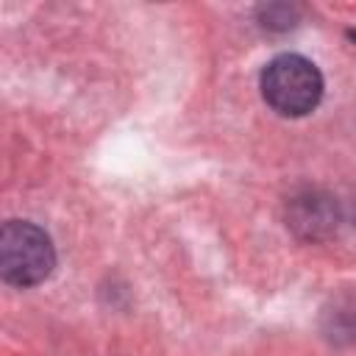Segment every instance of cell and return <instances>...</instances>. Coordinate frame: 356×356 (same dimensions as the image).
<instances>
[{"label": "cell", "instance_id": "obj_1", "mask_svg": "<svg viewBox=\"0 0 356 356\" xmlns=\"http://www.w3.org/2000/svg\"><path fill=\"white\" fill-rule=\"evenodd\" d=\"M56 250L50 236L25 220L0 225V281L11 286H33L53 273Z\"/></svg>", "mask_w": 356, "mask_h": 356}, {"label": "cell", "instance_id": "obj_3", "mask_svg": "<svg viewBox=\"0 0 356 356\" xmlns=\"http://www.w3.org/2000/svg\"><path fill=\"white\" fill-rule=\"evenodd\" d=\"M331 222H334L331 197L306 195V197H298V200L292 203L289 225L298 228L303 236H320V234L331 231Z\"/></svg>", "mask_w": 356, "mask_h": 356}, {"label": "cell", "instance_id": "obj_2", "mask_svg": "<svg viewBox=\"0 0 356 356\" xmlns=\"http://www.w3.org/2000/svg\"><path fill=\"white\" fill-rule=\"evenodd\" d=\"M261 95L284 117L309 114L323 97L320 70L295 53H284L273 58L261 72Z\"/></svg>", "mask_w": 356, "mask_h": 356}]
</instances>
